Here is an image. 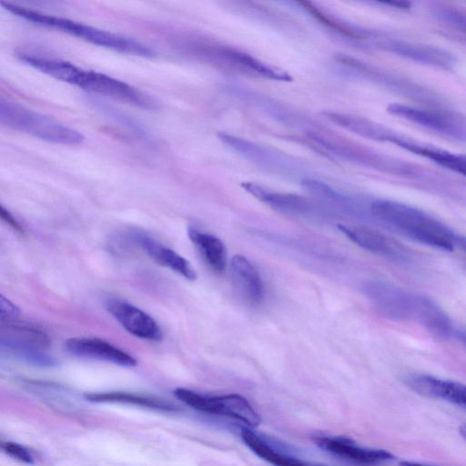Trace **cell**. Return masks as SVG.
I'll list each match as a JSON object with an SVG mask.
<instances>
[{"label": "cell", "mask_w": 466, "mask_h": 466, "mask_svg": "<svg viewBox=\"0 0 466 466\" xmlns=\"http://www.w3.org/2000/svg\"><path fill=\"white\" fill-rule=\"evenodd\" d=\"M370 210L378 221L413 241L442 251L456 248L458 234L420 208L395 200L375 199Z\"/></svg>", "instance_id": "obj_2"}, {"label": "cell", "mask_w": 466, "mask_h": 466, "mask_svg": "<svg viewBox=\"0 0 466 466\" xmlns=\"http://www.w3.org/2000/svg\"><path fill=\"white\" fill-rule=\"evenodd\" d=\"M413 391L466 408V385L425 374L409 375L404 380Z\"/></svg>", "instance_id": "obj_14"}, {"label": "cell", "mask_w": 466, "mask_h": 466, "mask_svg": "<svg viewBox=\"0 0 466 466\" xmlns=\"http://www.w3.org/2000/svg\"><path fill=\"white\" fill-rule=\"evenodd\" d=\"M339 230L360 248L399 262L409 263L412 252L398 239L386 233L362 225H338Z\"/></svg>", "instance_id": "obj_9"}, {"label": "cell", "mask_w": 466, "mask_h": 466, "mask_svg": "<svg viewBox=\"0 0 466 466\" xmlns=\"http://www.w3.org/2000/svg\"><path fill=\"white\" fill-rule=\"evenodd\" d=\"M243 442L258 457L276 466H321L307 462L298 458L286 455L272 448L258 435L250 430L243 429L240 432Z\"/></svg>", "instance_id": "obj_21"}, {"label": "cell", "mask_w": 466, "mask_h": 466, "mask_svg": "<svg viewBox=\"0 0 466 466\" xmlns=\"http://www.w3.org/2000/svg\"><path fill=\"white\" fill-rule=\"evenodd\" d=\"M174 395L197 410L232 418L251 428L258 426L261 421L258 413L249 402L238 394L205 396L187 389L177 388L174 390Z\"/></svg>", "instance_id": "obj_7"}, {"label": "cell", "mask_w": 466, "mask_h": 466, "mask_svg": "<svg viewBox=\"0 0 466 466\" xmlns=\"http://www.w3.org/2000/svg\"><path fill=\"white\" fill-rule=\"evenodd\" d=\"M218 137L224 144L251 160L258 161L264 157L265 151L248 140L222 132L218 133Z\"/></svg>", "instance_id": "obj_24"}, {"label": "cell", "mask_w": 466, "mask_h": 466, "mask_svg": "<svg viewBox=\"0 0 466 466\" xmlns=\"http://www.w3.org/2000/svg\"><path fill=\"white\" fill-rule=\"evenodd\" d=\"M64 82L96 95L111 97L136 106L151 109L156 102L128 84L103 73L83 70L73 64L68 66Z\"/></svg>", "instance_id": "obj_5"}, {"label": "cell", "mask_w": 466, "mask_h": 466, "mask_svg": "<svg viewBox=\"0 0 466 466\" xmlns=\"http://www.w3.org/2000/svg\"><path fill=\"white\" fill-rule=\"evenodd\" d=\"M376 45L400 57L442 69H451L457 62L452 53L431 45L390 37L379 39Z\"/></svg>", "instance_id": "obj_10"}, {"label": "cell", "mask_w": 466, "mask_h": 466, "mask_svg": "<svg viewBox=\"0 0 466 466\" xmlns=\"http://www.w3.org/2000/svg\"><path fill=\"white\" fill-rule=\"evenodd\" d=\"M456 248L466 252V236L458 235L456 240Z\"/></svg>", "instance_id": "obj_31"}, {"label": "cell", "mask_w": 466, "mask_h": 466, "mask_svg": "<svg viewBox=\"0 0 466 466\" xmlns=\"http://www.w3.org/2000/svg\"><path fill=\"white\" fill-rule=\"evenodd\" d=\"M1 218L5 222H6L16 232H19L22 234L25 232L23 226L4 207H1Z\"/></svg>", "instance_id": "obj_29"}, {"label": "cell", "mask_w": 466, "mask_h": 466, "mask_svg": "<svg viewBox=\"0 0 466 466\" xmlns=\"http://www.w3.org/2000/svg\"><path fill=\"white\" fill-rule=\"evenodd\" d=\"M405 150L466 177V154L451 152L412 137L407 143Z\"/></svg>", "instance_id": "obj_20"}, {"label": "cell", "mask_w": 466, "mask_h": 466, "mask_svg": "<svg viewBox=\"0 0 466 466\" xmlns=\"http://www.w3.org/2000/svg\"><path fill=\"white\" fill-rule=\"evenodd\" d=\"M106 310L130 334L150 341H159L162 331L157 321L147 312L123 299H106Z\"/></svg>", "instance_id": "obj_11"}, {"label": "cell", "mask_w": 466, "mask_h": 466, "mask_svg": "<svg viewBox=\"0 0 466 466\" xmlns=\"http://www.w3.org/2000/svg\"><path fill=\"white\" fill-rule=\"evenodd\" d=\"M363 293L385 318L423 327L441 339L453 338L455 326L442 308L430 297L383 280L368 281Z\"/></svg>", "instance_id": "obj_1"}, {"label": "cell", "mask_w": 466, "mask_h": 466, "mask_svg": "<svg viewBox=\"0 0 466 466\" xmlns=\"http://www.w3.org/2000/svg\"><path fill=\"white\" fill-rule=\"evenodd\" d=\"M0 311H1V321L2 322H11L15 320L20 314L19 309L10 301L8 299L5 298L3 295L1 296L0 302Z\"/></svg>", "instance_id": "obj_28"}, {"label": "cell", "mask_w": 466, "mask_h": 466, "mask_svg": "<svg viewBox=\"0 0 466 466\" xmlns=\"http://www.w3.org/2000/svg\"><path fill=\"white\" fill-rule=\"evenodd\" d=\"M65 350L70 354L110 362L122 367L137 366V360L127 351L97 338H70L64 343Z\"/></svg>", "instance_id": "obj_13"}, {"label": "cell", "mask_w": 466, "mask_h": 466, "mask_svg": "<svg viewBox=\"0 0 466 466\" xmlns=\"http://www.w3.org/2000/svg\"><path fill=\"white\" fill-rule=\"evenodd\" d=\"M461 435L466 440V424H463L460 427Z\"/></svg>", "instance_id": "obj_33"}, {"label": "cell", "mask_w": 466, "mask_h": 466, "mask_svg": "<svg viewBox=\"0 0 466 466\" xmlns=\"http://www.w3.org/2000/svg\"><path fill=\"white\" fill-rule=\"evenodd\" d=\"M218 56L234 65L254 72L263 77L279 81H291L292 77L286 72L274 68L256 57L236 49L222 48Z\"/></svg>", "instance_id": "obj_22"}, {"label": "cell", "mask_w": 466, "mask_h": 466, "mask_svg": "<svg viewBox=\"0 0 466 466\" xmlns=\"http://www.w3.org/2000/svg\"><path fill=\"white\" fill-rule=\"evenodd\" d=\"M230 277L237 292L251 305L261 303L265 297L263 280L252 263L242 255L230 259Z\"/></svg>", "instance_id": "obj_15"}, {"label": "cell", "mask_w": 466, "mask_h": 466, "mask_svg": "<svg viewBox=\"0 0 466 466\" xmlns=\"http://www.w3.org/2000/svg\"><path fill=\"white\" fill-rule=\"evenodd\" d=\"M387 111L429 130L466 142V120L447 110L393 103L387 106Z\"/></svg>", "instance_id": "obj_8"}, {"label": "cell", "mask_w": 466, "mask_h": 466, "mask_svg": "<svg viewBox=\"0 0 466 466\" xmlns=\"http://www.w3.org/2000/svg\"><path fill=\"white\" fill-rule=\"evenodd\" d=\"M315 442L322 450L358 466H380L394 458L387 451L360 447L341 437L319 436Z\"/></svg>", "instance_id": "obj_12"}, {"label": "cell", "mask_w": 466, "mask_h": 466, "mask_svg": "<svg viewBox=\"0 0 466 466\" xmlns=\"http://www.w3.org/2000/svg\"><path fill=\"white\" fill-rule=\"evenodd\" d=\"M14 15L43 26L55 28L61 32L79 37L93 45L110 48L115 51L144 57L154 56L152 49L134 39L104 31L67 18L57 17L34 11L18 5L1 3Z\"/></svg>", "instance_id": "obj_3"}, {"label": "cell", "mask_w": 466, "mask_h": 466, "mask_svg": "<svg viewBox=\"0 0 466 466\" xmlns=\"http://www.w3.org/2000/svg\"><path fill=\"white\" fill-rule=\"evenodd\" d=\"M241 187L257 199L281 212L302 215L310 208L309 202L296 194L271 191L253 182H243Z\"/></svg>", "instance_id": "obj_17"}, {"label": "cell", "mask_w": 466, "mask_h": 466, "mask_svg": "<svg viewBox=\"0 0 466 466\" xmlns=\"http://www.w3.org/2000/svg\"><path fill=\"white\" fill-rule=\"evenodd\" d=\"M134 238L145 252L160 266L170 268L187 280L193 281L197 279V273L191 264L175 250L145 234L137 233Z\"/></svg>", "instance_id": "obj_16"}, {"label": "cell", "mask_w": 466, "mask_h": 466, "mask_svg": "<svg viewBox=\"0 0 466 466\" xmlns=\"http://www.w3.org/2000/svg\"><path fill=\"white\" fill-rule=\"evenodd\" d=\"M400 466H431V465L421 464V463L413 462V461H402V462H400Z\"/></svg>", "instance_id": "obj_32"}, {"label": "cell", "mask_w": 466, "mask_h": 466, "mask_svg": "<svg viewBox=\"0 0 466 466\" xmlns=\"http://www.w3.org/2000/svg\"><path fill=\"white\" fill-rule=\"evenodd\" d=\"M453 338L458 339L464 347H466V329H456Z\"/></svg>", "instance_id": "obj_30"}, {"label": "cell", "mask_w": 466, "mask_h": 466, "mask_svg": "<svg viewBox=\"0 0 466 466\" xmlns=\"http://www.w3.org/2000/svg\"><path fill=\"white\" fill-rule=\"evenodd\" d=\"M1 449L8 456L26 464H33L34 458L28 449L21 444L5 441L1 443Z\"/></svg>", "instance_id": "obj_27"}, {"label": "cell", "mask_w": 466, "mask_h": 466, "mask_svg": "<svg viewBox=\"0 0 466 466\" xmlns=\"http://www.w3.org/2000/svg\"><path fill=\"white\" fill-rule=\"evenodd\" d=\"M0 121L13 129L56 144L78 145L84 140V136L77 130L4 99L0 102Z\"/></svg>", "instance_id": "obj_4"}, {"label": "cell", "mask_w": 466, "mask_h": 466, "mask_svg": "<svg viewBox=\"0 0 466 466\" xmlns=\"http://www.w3.org/2000/svg\"><path fill=\"white\" fill-rule=\"evenodd\" d=\"M323 115L335 125L374 141L388 142L391 132V129L362 116L333 111H325Z\"/></svg>", "instance_id": "obj_19"}, {"label": "cell", "mask_w": 466, "mask_h": 466, "mask_svg": "<svg viewBox=\"0 0 466 466\" xmlns=\"http://www.w3.org/2000/svg\"><path fill=\"white\" fill-rule=\"evenodd\" d=\"M85 398L93 402H113L126 403L136 406L149 408L163 411H173L175 406L164 400L147 396L137 395L128 392L109 391V392H93L85 394Z\"/></svg>", "instance_id": "obj_23"}, {"label": "cell", "mask_w": 466, "mask_h": 466, "mask_svg": "<svg viewBox=\"0 0 466 466\" xmlns=\"http://www.w3.org/2000/svg\"><path fill=\"white\" fill-rule=\"evenodd\" d=\"M301 186L312 194L320 198L339 203H346L348 201L345 196L336 191L329 185L323 181L314 178H304L301 180Z\"/></svg>", "instance_id": "obj_26"}, {"label": "cell", "mask_w": 466, "mask_h": 466, "mask_svg": "<svg viewBox=\"0 0 466 466\" xmlns=\"http://www.w3.org/2000/svg\"><path fill=\"white\" fill-rule=\"evenodd\" d=\"M187 235L206 264L216 273L225 271L228 264L227 248L218 237L189 227Z\"/></svg>", "instance_id": "obj_18"}, {"label": "cell", "mask_w": 466, "mask_h": 466, "mask_svg": "<svg viewBox=\"0 0 466 466\" xmlns=\"http://www.w3.org/2000/svg\"><path fill=\"white\" fill-rule=\"evenodd\" d=\"M49 344L46 333L28 326L7 325L1 331L2 351L35 366H56V360L46 351Z\"/></svg>", "instance_id": "obj_6"}, {"label": "cell", "mask_w": 466, "mask_h": 466, "mask_svg": "<svg viewBox=\"0 0 466 466\" xmlns=\"http://www.w3.org/2000/svg\"><path fill=\"white\" fill-rule=\"evenodd\" d=\"M434 17L450 28L466 35V12L454 7H438Z\"/></svg>", "instance_id": "obj_25"}]
</instances>
